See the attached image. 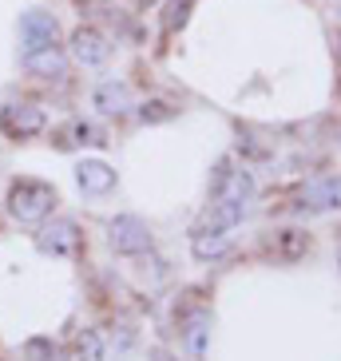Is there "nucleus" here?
Returning a JSON list of instances; mask_svg holds the SVG:
<instances>
[{"mask_svg": "<svg viewBox=\"0 0 341 361\" xmlns=\"http://www.w3.org/2000/svg\"><path fill=\"white\" fill-rule=\"evenodd\" d=\"M151 361H170V357H167L163 350H155V353H151Z\"/></svg>", "mask_w": 341, "mask_h": 361, "instance_id": "nucleus-17", "label": "nucleus"}, {"mask_svg": "<svg viewBox=\"0 0 341 361\" xmlns=\"http://www.w3.org/2000/svg\"><path fill=\"white\" fill-rule=\"evenodd\" d=\"M24 353H28L32 361H52V357H56V350L48 345V341H40V338H36V341H28V350H24Z\"/></svg>", "mask_w": 341, "mask_h": 361, "instance_id": "nucleus-16", "label": "nucleus"}, {"mask_svg": "<svg viewBox=\"0 0 341 361\" xmlns=\"http://www.w3.org/2000/svg\"><path fill=\"white\" fill-rule=\"evenodd\" d=\"M56 207V187L44 179H16L8 187V214L24 226H40Z\"/></svg>", "mask_w": 341, "mask_h": 361, "instance_id": "nucleus-1", "label": "nucleus"}, {"mask_svg": "<svg viewBox=\"0 0 341 361\" xmlns=\"http://www.w3.org/2000/svg\"><path fill=\"white\" fill-rule=\"evenodd\" d=\"M333 4H337V16H341V0H333Z\"/></svg>", "mask_w": 341, "mask_h": 361, "instance_id": "nucleus-18", "label": "nucleus"}, {"mask_svg": "<svg viewBox=\"0 0 341 361\" xmlns=\"http://www.w3.org/2000/svg\"><path fill=\"white\" fill-rule=\"evenodd\" d=\"M306 211H341V175H318L302 191Z\"/></svg>", "mask_w": 341, "mask_h": 361, "instance_id": "nucleus-8", "label": "nucleus"}, {"mask_svg": "<svg viewBox=\"0 0 341 361\" xmlns=\"http://www.w3.org/2000/svg\"><path fill=\"white\" fill-rule=\"evenodd\" d=\"M75 183H80V191L84 195H107L116 187V171L107 167L99 159H84L75 167Z\"/></svg>", "mask_w": 341, "mask_h": 361, "instance_id": "nucleus-10", "label": "nucleus"}, {"mask_svg": "<svg viewBox=\"0 0 341 361\" xmlns=\"http://www.w3.org/2000/svg\"><path fill=\"white\" fill-rule=\"evenodd\" d=\"M92 104H96L104 116H128L131 111V87L123 84V80H104V84L96 87Z\"/></svg>", "mask_w": 341, "mask_h": 361, "instance_id": "nucleus-11", "label": "nucleus"}, {"mask_svg": "<svg viewBox=\"0 0 341 361\" xmlns=\"http://www.w3.org/2000/svg\"><path fill=\"white\" fill-rule=\"evenodd\" d=\"M182 338H187V350H191L194 361L206 357V338H211V314H191L187 318V326H182Z\"/></svg>", "mask_w": 341, "mask_h": 361, "instance_id": "nucleus-13", "label": "nucleus"}, {"mask_svg": "<svg viewBox=\"0 0 341 361\" xmlns=\"http://www.w3.org/2000/svg\"><path fill=\"white\" fill-rule=\"evenodd\" d=\"M230 234L226 231H206V226H199L191 238V255L199 258V262H214V258H226L230 255Z\"/></svg>", "mask_w": 341, "mask_h": 361, "instance_id": "nucleus-12", "label": "nucleus"}, {"mask_svg": "<svg viewBox=\"0 0 341 361\" xmlns=\"http://www.w3.org/2000/svg\"><path fill=\"white\" fill-rule=\"evenodd\" d=\"M214 199L246 207V202L254 199V175H250L246 167H223L218 179H214Z\"/></svg>", "mask_w": 341, "mask_h": 361, "instance_id": "nucleus-7", "label": "nucleus"}, {"mask_svg": "<svg viewBox=\"0 0 341 361\" xmlns=\"http://www.w3.org/2000/svg\"><path fill=\"white\" fill-rule=\"evenodd\" d=\"M107 243H111L116 255L135 258V255H147L155 238H151V226L143 223V219H135V214H119V219L107 223Z\"/></svg>", "mask_w": 341, "mask_h": 361, "instance_id": "nucleus-2", "label": "nucleus"}, {"mask_svg": "<svg viewBox=\"0 0 341 361\" xmlns=\"http://www.w3.org/2000/svg\"><path fill=\"white\" fill-rule=\"evenodd\" d=\"M337 266H341V258H337Z\"/></svg>", "mask_w": 341, "mask_h": 361, "instance_id": "nucleus-19", "label": "nucleus"}, {"mask_svg": "<svg viewBox=\"0 0 341 361\" xmlns=\"http://www.w3.org/2000/svg\"><path fill=\"white\" fill-rule=\"evenodd\" d=\"M44 123H48V116L36 104H4L0 107V131L8 139H32L44 131Z\"/></svg>", "mask_w": 341, "mask_h": 361, "instance_id": "nucleus-4", "label": "nucleus"}, {"mask_svg": "<svg viewBox=\"0 0 341 361\" xmlns=\"http://www.w3.org/2000/svg\"><path fill=\"white\" fill-rule=\"evenodd\" d=\"M72 56L84 68H104L111 60V44L99 28H75L72 32Z\"/></svg>", "mask_w": 341, "mask_h": 361, "instance_id": "nucleus-6", "label": "nucleus"}, {"mask_svg": "<svg viewBox=\"0 0 341 361\" xmlns=\"http://www.w3.org/2000/svg\"><path fill=\"white\" fill-rule=\"evenodd\" d=\"M68 361H104V341H99L96 329H84V334H75L72 350H68Z\"/></svg>", "mask_w": 341, "mask_h": 361, "instance_id": "nucleus-14", "label": "nucleus"}, {"mask_svg": "<svg viewBox=\"0 0 341 361\" xmlns=\"http://www.w3.org/2000/svg\"><path fill=\"white\" fill-rule=\"evenodd\" d=\"M56 40H60V20H56L52 12L28 8L20 16V48H24V56L40 52V48H52Z\"/></svg>", "mask_w": 341, "mask_h": 361, "instance_id": "nucleus-3", "label": "nucleus"}, {"mask_svg": "<svg viewBox=\"0 0 341 361\" xmlns=\"http://www.w3.org/2000/svg\"><path fill=\"white\" fill-rule=\"evenodd\" d=\"M191 8H194V0H167V8H163V28H167V32H179L182 24L191 20Z\"/></svg>", "mask_w": 341, "mask_h": 361, "instance_id": "nucleus-15", "label": "nucleus"}, {"mask_svg": "<svg viewBox=\"0 0 341 361\" xmlns=\"http://www.w3.org/2000/svg\"><path fill=\"white\" fill-rule=\"evenodd\" d=\"M24 68H28V75H36V80H68V56L60 52V44H52V48H40V52H28L24 56Z\"/></svg>", "mask_w": 341, "mask_h": 361, "instance_id": "nucleus-9", "label": "nucleus"}, {"mask_svg": "<svg viewBox=\"0 0 341 361\" xmlns=\"http://www.w3.org/2000/svg\"><path fill=\"white\" fill-rule=\"evenodd\" d=\"M36 246H40L44 255L52 258H68L80 250V231H75L72 219H56V223H48L40 234H36Z\"/></svg>", "mask_w": 341, "mask_h": 361, "instance_id": "nucleus-5", "label": "nucleus"}]
</instances>
